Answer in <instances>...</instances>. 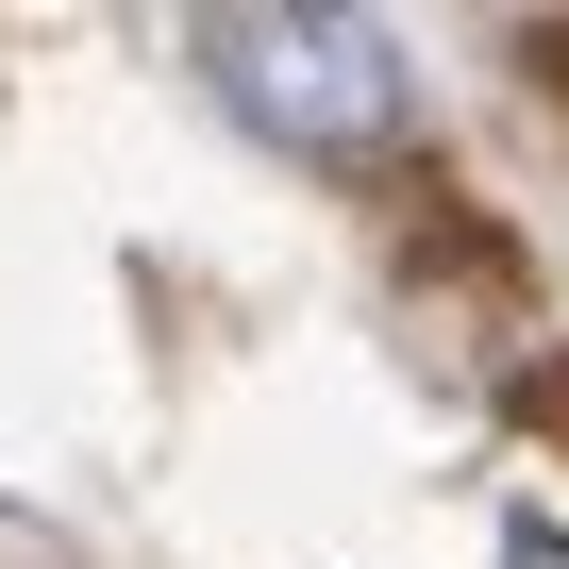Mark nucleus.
Returning a JSON list of instances; mask_svg holds the SVG:
<instances>
[{"label": "nucleus", "mask_w": 569, "mask_h": 569, "mask_svg": "<svg viewBox=\"0 0 569 569\" xmlns=\"http://www.w3.org/2000/svg\"><path fill=\"white\" fill-rule=\"evenodd\" d=\"M0 569H68V536H51V519H18V502H0Z\"/></svg>", "instance_id": "2"}, {"label": "nucleus", "mask_w": 569, "mask_h": 569, "mask_svg": "<svg viewBox=\"0 0 569 569\" xmlns=\"http://www.w3.org/2000/svg\"><path fill=\"white\" fill-rule=\"evenodd\" d=\"M201 84L268 134V151H369L402 118V51L369 18H218L201 34Z\"/></svg>", "instance_id": "1"}]
</instances>
